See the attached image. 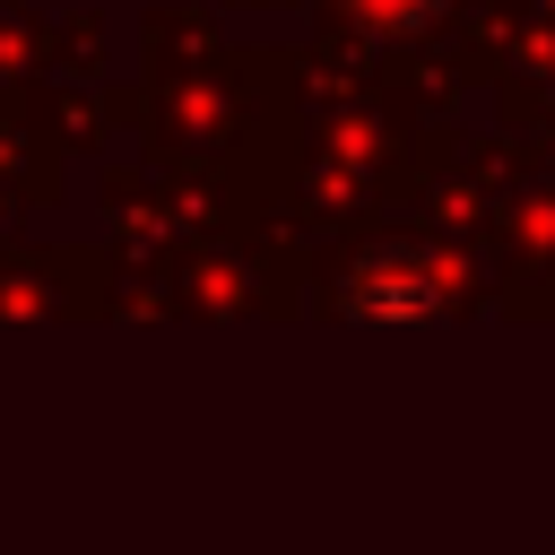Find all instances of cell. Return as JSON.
Here are the masks:
<instances>
[{"label": "cell", "mask_w": 555, "mask_h": 555, "mask_svg": "<svg viewBox=\"0 0 555 555\" xmlns=\"http://www.w3.org/2000/svg\"><path fill=\"white\" fill-rule=\"evenodd\" d=\"M356 9H373V17H425L434 0H356Z\"/></svg>", "instance_id": "6da1fadb"}]
</instances>
